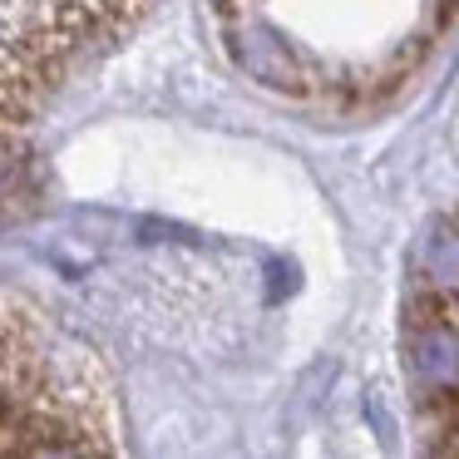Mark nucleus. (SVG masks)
Masks as SVG:
<instances>
[{"instance_id":"obj_3","label":"nucleus","mask_w":459,"mask_h":459,"mask_svg":"<svg viewBox=\"0 0 459 459\" xmlns=\"http://www.w3.org/2000/svg\"><path fill=\"white\" fill-rule=\"evenodd\" d=\"M415 366L435 439L459 455V232L445 238V267L429 277L415 311Z\"/></svg>"},{"instance_id":"obj_2","label":"nucleus","mask_w":459,"mask_h":459,"mask_svg":"<svg viewBox=\"0 0 459 459\" xmlns=\"http://www.w3.org/2000/svg\"><path fill=\"white\" fill-rule=\"evenodd\" d=\"M149 0H0V124L21 119L90 45L109 40Z\"/></svg>"},{"instance_id":"obj_1","label":"nucleus","mask_w":459,"mask_h":459,"mask_svg":"<svg viewBox=\"0 0 459 459\" xmlns=\"http://www.w3.org/2000/svg\"><path fill=\"white\" fill-rule=\"evenodd\" d=\"M232 70L301 109H370L420 74L459 0H208Z\"/></svg>"}]
</instances>
